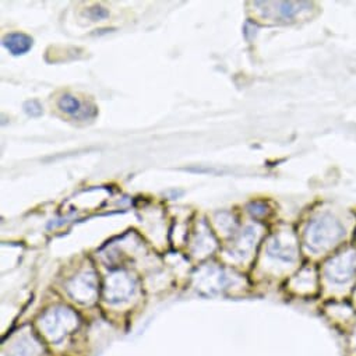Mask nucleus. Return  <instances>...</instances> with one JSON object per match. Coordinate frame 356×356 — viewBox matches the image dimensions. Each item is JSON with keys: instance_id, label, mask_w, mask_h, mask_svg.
I'll return each mask as SVG.
<instances>
[{"instance_id": "nucleus-1", "label": "nucleus", "mask_w": 356, "mask_h": 356, "mask_svg": "<svg viewBox=\"0 0 356 356\" xmlns=\"http://www.w3.org/2000/svg\"><path fill=\"white\" fill-rule=\"evenodd\" d=\"M344 236V225L328 214L313 220L306 231V242L313 251H326L335 246Z\"/></svg>"}, {"instance_id": "nucleus-2", "label": "nucleus", "mask_w": 356, "mask_h": 356, "mask_svg": "<svg viewBox=\"0 0 356 356\" xmlns=\"http://www.w3.org/2000/svg\"><path fill=\"white\" fill-rule=\"evenodd\" d=\"M356 274V250L346 249L326 266V277L335 285H346Z\"/></svg>"}, {"instance_id": "nucleus-3", "label": "nucleus", "mask_w": 356, "mask_h": 356, "mask_svg": "<svg viewBox=\"0 0 356 356\" xmlns=\"http://www.w3.org/2000/svg\"><path fill=\"white\" fill-rule=\"evenodd\" d=\"M59 108L65 114H67V115H70V116H73L76 119H80V121L81 119L84 121V119H88V118H94L95 114H96L95 108L88 109V107L84 105L78 98H76V96H73L70 94H65L59 99Z\"/></svg>"}, {"instance_id": "nucleus-4", "label": "nucleus", "mask_w": 356, "mask_h": 356, "mask_svg": "<svg viewBox=\"0 0 356 356\" xmlns=\"http://www.w3.org/2000/svg\"><path fill=\"white\" fill-rule=\"evenodd\" d=\"M32 38L23 32H12L3 38V46L14 56L27 54L32 48Z\"/></svg>"}, {"instance_id": "nucleus-5", "label": "nucleus", "mask_w": 356, "mask_h": 356, "mask_svg": "<svg viewBox=\"0 0 356 356\" xmlns=\"http://www.w3.org/2000/svg\"><path fill=\"white\" fill-rule=\"evenodd\" d=\"M270 253L284 262H293L296 258V246L293 240L286 242L282 238H278L271 243Z\"/></svg>"}, {"instance_id": "nucleus-6", "label": "nucleus", "mask_w": 356, "mask_h": 356, "mask_svg": "<svg viewBox=\"0 0 356 356\" xmlns=\"http://www.w3.org/2000/svg\"><path fill=\"white\" fill-rule=\"evenodd\" d=\"M278 6V13L284 17V19H292L296 13L300 12L302 6H306V3H293V2H282V3H277Z\"/></svg>"}, {"instance_id": "nucleus-7", "label": "nucleus", "mask_w": 356, "mask_h": 356, "mask_svg": "<svg viewBox=\"0 0 356 356\" xmlns=\"http://www.w3.org/2000/svg\"><path fill=\"white\" fill-rule=\"evenodd\" d=\"M24 111H25L27 115H30L32 118H38V116L42 115V107L35 99L27 101V103L24 104Z\"/></svg>"}, {"instance_id": "nucleus-8", "label": "nucleus", "mask_w": 356, "mask_h": 356, "mask_svg": "<svg viewBox=\"0 0 356 356\" xmlns=\"http://www.w3.org/2000/svg\"><path fill=\"white\" fill-rule=\"evenodd\" d=\"M91 17L94 20H103V19L108 17V12L105 9H103V8H94L91 10Z\"/></svg>"}]
</instances>
